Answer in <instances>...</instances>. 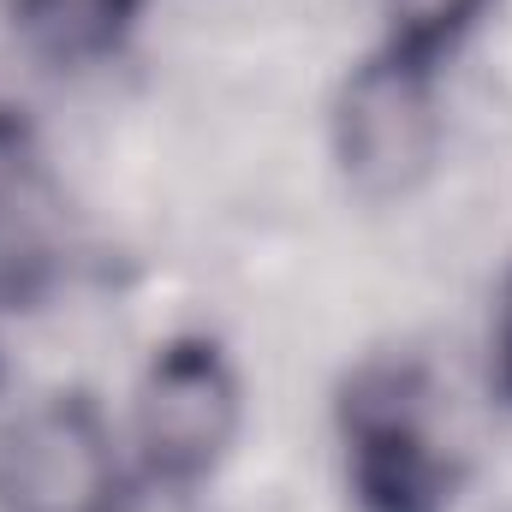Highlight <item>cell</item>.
<instances>
[{
	"mask_svg": "<svg viewBox=\"0 0 512 512\" xmlns=\"http://www.w3.org/2000/svg\"><path fill=\"white\" fill-rule=\"evenodd\" d=\"M435 72L441 66H423L387 48H376L352 72L334 114V137H340V167L358 191L393 197L411 179H423V167L435 161V137H441Z\"/></svg>",
	"mask_w": 512,
	"mask_h": 512,
	"instance_id": "277c9868",
	"label": "cell"
},
{
	"mask_svg": "<svg viewBox=\"0 0 512 512\" xmlns=\"http://www.w3.org/2000/svg\"><path fill=\"white\" fill-rule=\"evenodd\" d=\"M340 447L364 512H447L453 501V459L429 411V382L411 364H364L346 382Z\"/></svg>",
	"mask_w": 512,
	"mask_h": 512,
	"instance_id": "6da1fadb",
	"label": "cell"
},
{
	"mask_svg": "<svg viewBox=\"0 0 512 512\" xmlns=\"http://www.w3.org/2000/svg\"><path fill=\"white\" fill-rule=\"evenodd\" d=\"M131 447L90 393L30 399L0 423V512H120Z\"/></svg>",
	"mask_w": 512,
	"mask_h": 512,
	"instance_id": "7a4b0ae2",
	"label": "cell"
},
{
	"mask_svg": "<svg viewBox=\"0 0 512 512\" xmlns=\"http://www.w3.org/2000/svg\"><path fill=\"white\" fill-rule=\"evenodd\" d=\"M382 6V48L441 66V54H453L495 0H376Z\"/></svg>",
	"mask_w": 512,
	"mask_h": 512,
	"instance_id": "8992f818",
	"label": "cell"
},
{
	"mask_svg": "<svg viewBox=\"0 0 512 512\" xmlns=\"http://www.w3.org/2000/svg\"><path fill=\"white\" fill-rule=\"evenodd\" d=\"M495 364H501V387L512 393V274L501 286V304H495Z\"/></svg>",
	"mask_w": 512,
	"mask_h": 512,
	"instance_id": "52a82bcc",
	"label": "cell"
},
{
	"mask_svg": "<svg viewBox=\"0 0 512 512\" xmlns=\"http://www.w3.org/2000/svg\"><path fill=\"white\" fill-rule=\"evenodd\" d=\"M143 0H12V30L54 66H96L126 48Z\"/></svg>",
	"mask_w": 512,
	"mask_h": 512,
	"instance_id": "5b68a950",
	"label": "cell"
},
{
	"mask_svg": "<svg viewBox=\"0 0 512 512\" xmlns=\"http://www.w3.org/2000/svg\"><path fill=\"white\" fill-rule=\"evenodd\" d=\"M245 387L233 358L209 334H179L155 346L137 399H131V459L143 477L191 489L203 483L239 441Z\"/></svg>",
	"mask_w": 512,
	"mask_h": 512,
	"instance_id": "3957f363",
	"label": "cell"
}]
</instances>
